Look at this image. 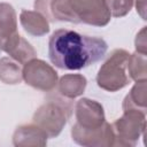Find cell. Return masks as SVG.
Listing matches in <instances>:
<instances>
[{
    "label": "cell",
    "instance_id": "cell-7",
    "mask_svg": "<svg viewBox=\"0 0 147 147\" xmlns=\"http://www.w3.org/2000/svg\"><path fill=\"white\" fill-rule=\"evenodd\" d=\"M72 140L84 147H110L114 146L115 134L111 124L105 122L96 129H85L77 123L71 127Z\"/></svg>",
    "mask_w": 147,
    "mask_h": 147
},
{
    "label": "cell",
    "instance_id": "cell-17",
    "mask_svg": "<svg viewBox=\"0 0 147 147\" xmlns=\"http://www.w3.org/2000/svg\"><path fill=\"white\" fill-rule=\"evenodd\" d=\"M8 55L11 59H14L16 62H18L20 64L24 65L28 61L37 57V52L28 40H25L23 37H21L20 40L17 41V44L8 53Z\"/></svg>",
    "mask_w": 147,
    "mask_h": 147
},
{
    "label": "cell",
    "instance_id": "cell-9",
    "mask_svg": "<svg viewBox=\"0 0 147 147\" xmlns=\"http://www.w3.org/2000/svg\"><path fill=\"white\" fill-rule=\"evenodd\" d=\"M76 123L85 129H96L106 122L105 110L100 102L82 98L75 106Z\"/></svg>",
    "mask_w": 147,
    "mask_h": 147
},
{
    "label": "cell",
    "instance_id": "cell-15",
    "mask_svg": "<svg viewBox=\"0 0 147 147\" xmlns=\"http://www.w3.org/2000/svg\"><path fill=\"white\" fill-rule=\"evenodd\" d=\"M23 79L22 68L18 62H16L10 56H5L0 59V80L5 84L15 85L20 84Z\"/></svg>",
    "mask_w": 147,
    "mask_h": 147
},
{
    "label": "cell",
    "instance_id": "cell-5",
    "mask_svg": "<svg viewBox=\"0 0 147 147\" xmlns=\"http://www.w3.org/2000/svg\"><path fill=\"white\" fill-rule=\"evenodd\" d=\"M23 80L31 87L44 92L53 91L59 80L55 69L40 59H32L28 61L22 68Z\"/></svg>",
    "mask_w": 147,
    "mask_h": 147
},
{
    "label": "cell",
    "instance_id": "cell-16",
    "mask_svg": "<svg viewBox=\"0 0 147 147\" xmlns=\"http://www.w3.org/2000/svg\"><path fill=\"white\" fill-rule=\"evenodd\" d=\"M126 69L130 79L134 82L147 80V54L139 52L130 54Z\"/></svg>",
    "mask_w": 147,
    "mask_h": 147
},
{
    "label": "cell",
    "instance_id": "cell-13",
    "mask_svg": "<svg viewBox=\"0 0 147 147\" xmlns=\"http://www.w3.org/2000/svg\"><path fill=\"white\" fill-rule=\"evenodd\" d=\"M87 85V79L80 74H67L57 80V92L67 99H75L80 96Z\"/></svg>",
    "mask_w": 147,
    "mask_h": 147
},
{
    "label": "cell",
    "instance_id": "cell-4",
    "mask_svg": "<svg viewBox=\"0 0 147 147\" xmlns=\"http://www.w3.org/2000/svg\"><path fill=\"white\" fill-rule=\"evenodd\" d=\"M115 140L114 146L132 147L146 129V113L138 109H124L123 115L111 124Z\"/></svg>",
    "mask_w": 147,
    "mask_h": 147
},
{
    "label": "cell",
    "instance_id": "cell-2",
    "mask_svg": "<svg viewBox=\"0 0 147 147\" xmlns=\"http://www.w3.org/2000/svg\"><path fill=\"white\" fill-rule=\"evenodd\" d=\"M72 115V102L62 95L49 98L33 114L32 122L42 129L48 138L57 137Z\"/></svg>",
    "mask_w": 147,
    "mask_h": 147
},
{
    "label": "cell",
    "instance_id": "cell-10",
    "mask_svg": "<svg viewBox=\"0 0 147 147\" xmlns=\"http://www.w3.org/2000/svg\"><path fill=\"white\" fill-rule=\"evenodd\" d=\"M34 9L42 14L48 22L80 23L68 0H34Z\"/></svg>",
    "mask_w": 147,
    "mask_h": 147
},
{
    "label": "cell",
    "instance_id": "cell-1",
    "mask_svg": "<svg viewBox=\"0 0 147 147\" xmlns=\"http://www.w3.org/2000/svg\"><path fill=\"white\" fill-rule=\"evenodd\" d=\"M107 42L99 37L83 36L68 29H59L48 40L51 62L63 70H80L98 61L107 53Z\"/></svg>",
    "mask_w": 147,
    "mask_h": 147
},
{
    "label": "cell",
    "instance_id": "cell-3",
    "mask_svg": "<svg viewBox=\"0 0 147 147\" xmlns=\"http://www.w3.org/2000/svg\"><path fill=\"white\" fill-rule=\"evenodd\" d=\"M129 56L130 53L123 48H116L108 55L96 75V84L100 88L117 92L129 85L130 77L126 69Z\"/></svg>",
    "mask_w": 147,
    "mask_h": 147
},
{
    "label": "cell",
    "instance_id": "cell-11",
    "mask_svg": "<svg viewBox=\"0 0 147 147\" xmlns=\"http://www.w3.org/2000/svg\"><path fill=\"white\" fill-rule=\"evenodd\" d=\"M48 136L34 123L18 126L13 134V145L16 147L46 146Z\"/></svg>",
    "mask_w": 147,
    "mask_h": 147
},
{
    "label": "cell",
    "instance_id": "cell-12",
    "mask_svg": "<svg viewBox=\"0 0 147 147\" xmlns=\"http://www.w3.org/2000/svg\"><path fill=\"white\" fill-rule=\"evenodd\" d=\"M20 23L25 32L34 37H41L49 32V23L37 10L23 9L20 14Z\"/></svg>",
    "mask_w": 147,
    "mask_h": 147
},
{
    "label": "cell",
    "instance_id": "cell-19",
    "mask_svg": "<svg viewBox=\"0 0 147 147\" xmlns=\"http://www.w3.org/2000/svg\"><path fill=\"white\" fill-rule=\"evenodd\" d=\"M134 46H136V52L147 54V40H146V26H144L136 36L134 40Z\"/></svg>",
    "mask_w": 147,
    "mask_h": 147
},
{
    "label": "cell",
    "instance_id": "cell-20",
    "mask_svg": "<svg viewBox=\"0 0 147 147\" xmlns=\"http://www.w3.org/2000/svg\"><path fill=\"white\" fill-rule=\"evenodd\" d=\"M133 3H136L137 13L142 20H146V0H133Z\"/></svg>",
    "mask_w": 147,
    "mask_h": 147
},
{
    "label": "cell",
    "instance_id": "cell-6",
    "mask_svg": "<svg viewBox=\"0 0 147 147\" xmlns=\"http://www.w3.org/2000/svg\"><path fill=\"white\" fill-rule=\"evenodd\" d=\"M80 23L106 26L111 18L106 0H68Z\"/></svg>",
    "mask_w": 147,
    "mask_h": 147
},
{
    "label": "cell",
    "instance_id": "cell-14",
    "mask_svg": "<svg viewBox=\"0 0 147 147\" xmlns=\"http://www.w3.org/2000/svg\"><path fill=\"white\" fill-rule=\"evenodd\" d=\"M147 80L136 82L129 94L123 100L122 108L124 109H138L146 113V99H147Z\"/></svg>",
    "mask_w": 147,
    "mask_h": 147
},
{
    "label": "cell",
    "instance_id": "cell-8",
    "mask_svg": "<svg viewBox=\"0 0 147 147\" xmlns=\"http://www.w3.org/2000/svg\"><path fill=\"white\" fill-rule=\"evenodd\" d=\"M20 38L15 9L7 2H0V51L8 54Z\"/></svg>",
    "mask_w": 147,
    "mask_h": 147
},
{
    "label": "cell",
    "instance_id": "cell-18",
    "mask_svg": "<svg viewBox=\"0 0 147 147\" xmlns=\"http://www.w3.org/2000/svg\"><path fill=\"white\" fill-rule=\"evenodd\" d=\"M110 15L114 17H123L130 13L133 7V0H106Z\"/></svg>",
    "mask_w": 147,
    "mask_h": 147
}]
</instances>
